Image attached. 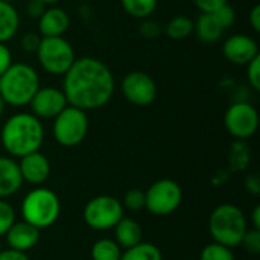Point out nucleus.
Instances as JSON below:
<instances>
[{
    "label": "nucleus",
    "instance_id": "43",
    "mask_svg": "<svg viewBox=\"0 0 260 260\" xmlns=\"http://www.w3.org/2000/svg\"><path fill=\"white\" fill-rule=\"evenodd\" d=\"M2 250H3V248H2V242H0V253H2Z\"/></svg>",
    "mask_w": 260,
    "mask_h": 260
},
{
    "label": "nucleus",
    "instance_id": "18",
    "mask_svg": "<svg viewBox=\"0 0 260 260\" xmlns=\"http://www.w3.org/2000/svg\"><path fill=\"white\" fill-rule=\"evenodd\" d=\"M113 230H114V241L122 250H128L142 242V238H143L142 227L133 218L123 216Z\"/></svg>",
    "mask_w": 260,
    "mask_h": 260
},
{
    "label": "nucleus",
    "instance_id": "7",
    "mask_svg": "<svg viewBox=\"0 0 260 260\" xmlns=\"http://www.w3.org/2000/svg\"><path fill=\"white\" fill-rule=\"evenodd\" d=\"M88 126L90 123L87 111L67 105L53 119L52 133L56 143L64 148H73L84 142L88 134Z\"/></svg>",
    "mask_w": 260,
    "mask_h": 260
},
{
    "label": "nucleus",
    "instance_id": "17",
    "mask_svg": "<svg viewBox=\"0 0 260 260\" xmlns=\"http://www.w3.org/2000/svg\"><path fill=\"white\" fill-rule=\"evenodd\" d=\"M23 186L18 165L12 157H0V200L15 195Z\"/></svg>",
    "mask_w": 260,
    "mask_h": 260
},
{
    "label": "nucleus",
    "instance_id": "14",
    "mask_svg": "<svg viewBox=\"0 0 260 260\" xmlns=\"http://www.w3.org/2000/svg\"><path fill=\"white\" fill-rule=\"evenodd\" d=\"M18 160L20 161L17 165L23 183H29L37 187V186H43L47 181L50 175V161L44 154L37 151Z\"/></svg>",
    "mask_w": 260,
    "mask_h": 260
},
{
    "label": "nucleus",
    "instance_id": "34",
    "mask_svg": "<svg viewBox=\"0 0 260 260\" xmlns=\"http://www.w3.org/2000/svg\"><path fill=\"white\" fill-rule=\"evenodd\" d=\"M193 3L201 12H213L216 8L229 3V0H193Z\"/></svg>",
    "mask_w": 260,
    "mask_h": 260
},
{
    "label": "nucleus",
    "instance_id": "25",
    "mask_svg": "<svg viewBox=\"0 0 260 260\" xmlns=\"http://www.w3.org/2000/svg\"><path fill=\"white\" fill-rule=\"evenodd\" d=\"M200 260H235L233 248L218 242H210L201 250Z\"/></svg>",
    "mask_w": 260,
    "mask_h": 260
},
{
    "label": "nucleus",
    "instance_id": "15",
    "mask_svg": "<svg viewBox=\"0 0 260 260\" xmlns=\"http://www.w3.org/2000/svg\"><path fill=\"white\" fill-rule=\"evenodd\" d=\"M8 248L21 253L30 251L40 241V230L26 221H15L5 235Z\"/></svg>",
    "mask_w": 260,
    "mask_h": 260
},
{
    "label": "nucleus",
    "instance_id": "23",
    "mask_svg": "<svg viewBox=\"0 0 260 260\" xmlns=\"http://www.w3.org/2000/svg\"><path fill=\"white\" fill-rule=\"evenodd\" d=\"M122 248L117 245L114 239L102 238L96 241L91 247V259L93 260H120Z\"/></svg>",
    "mask_w": 260,
    "mask_h": 260
},
{
    "label": "nucleus",
    "instance_id": "19",
    "mask_svg": "<svg viewBox=\"0 0 260 260\" xmlns=\"http://www.w3.org/2000/svg\"><path fill=\"white\" fill-rule=\"evenodd\" d=\"M193 34L203 43H216L221 40L224 29L218 24L212 12H201L193 21Z\"/></svg>",
    "mask_w": 260,
    "mask_h": 260
},
{
    "label": "nucleus",
    "instance_id": "20",
    "mask_svg": "<svg viewBox=\"0 0 260 260\" xmlns=\"http://www.w3.org/2000/svg\"><path fill=\"white\" fill-rule=\"evenodd\" d=\"M20 27V15L12 3L0 0V43H8Z\"/></svg>",
    "mask_w": 260,
    "mask_h": 260
},
{
    "label": "nucleus",
    "instance_id": "4",
    "mask_svg": "<svg viewBox=\"0 0 260 260\" xmlns=\"http://www.w3.org/2000/svg\"><path fill=\"white\" fill-rule=\"evenodd\" d=\"M248 230V222L242 209L235 204H219L209 218V233L213 242L229 248H236Z\"/></svg>",
    "mask_w": 260,
    "mask_h": 260
},
{
    "label": "nucleus",
    "instance_id": "37",
    "mask_svg": "<svg viewBox=\"0 0 260 260\" xmlns=\"http://www.w3.org/2000/svg\"><path fill=\"white\" fill-rule=\"evenodd\" d=\"M0 260H30L27 257L26 253H21V251H17V250H2L0 253Z\"/></svg>",
    "mask_w": 260,
    "mask_h": 260
},
{
    "label": "nucleus",
    "instance_id": "40",
    "mask_svg": "<svg viewBox=\"0 0 260 260\" xmlns=\"http://www.w3.org/2000/svg\"><path fill=\"white\" fill-rule=\"evenodd\" d=\"M41 3H44L46 6H52V5H56V3H59L61 0H40Z\"/></svg>",
    "mask_w": 260,
    "mask_h": 260
},
{
    "label": "nucleus",
    "instance_id": "2",
    "mask_svg": "<svg viewBox=\"0 0 260 260\" xmlns=\"http://www.w3.org/2000/svg\"><path fill=\"white\" fill-rule=\"evenodd\" d=\"M44 142V126L32 113H15L6 119L0 131V143L12 158H21L40 151Z\"/></svg>",
    "mask_w": 260,
    "mask_h": 260
},
{
    "label": "nucleus",
    "instance_id": "36",
    "mask_svg": "<svg viewBox=\"0 0 260 260\" xmlns=\"http://www.w3.org/2000/svg\"><path fill=\"white\" fill-rule=\"evenodd\" d=\"M245 187H247V190H248L251 195H254V197H259L260 195L259 177H257L256 174H253V175H248V177H247V180H245Z\"/></svg>",
    "mask_w": 260,
    "mask_h": 260
},
{
    "label": "nucleus",
    "instance_id": "26",
    "mask_svg": "<svg viewBox=\"0 0 260 260\" xmlns=\"http://www.w3.org/2000/svg\"><path fill=\"white\" fill-rule=\"evenodd\" d=\"M212 15L215 17V20L218 21V24H219L224 30L230 29V27L235 24V21H236V12H235V8H233L230 3H225V5L216 8V9L212 12Z\"/></svg>",
    "mask_w": 260,
    "mask_h": 260
},
{
    "label": "nucleus",
    "instance_id": "10",
    "mask_svg": "<svg viewBox=\"0 0 260 260\" xmlns=\"http://www.w3.org/2000/svg\"><path fill=\"white\" fill-rule=\"evenodd\" d=\"M224 125L232 137L247 140L253 137L259 128V113L250 102H235L224 114Z\"/></svg>",
    "mask_w": 260,
    "mask_h": 260
},
{
    "label": "nucleus",
    "instance_id": "8",
    "mask_svg": "<svg viewBox=\"0 0 260 260\" xmlns=\"http://www.w3.org/2000/svg\"><path fill=\"white\" fill-rule=\"evenodd\" d=\"M125 209L122 201L111 195H98L91 198L82 212L84 222L96 230V232H107L113 230L116 224L125 216Z\"/></svg>",
    "mask_w": 260,
    "mask_h": 260
},
{
    "label": "nucleus",
    "instance_id": "12",
    "mask_svg": "<svg viewBox=\"0 0 260 260\" xmlns=\"http://www.w3.org/2000/svg\"><path fill=\"white\" fill-rule=\"evenodd\" d=\"M67 105L64 91L56 87H40L29 102L30 113L40 120H53Z\"/></svg>",
    "mask_w": 260,
    "mask_h": 260
},
{
    "label": "nucleus",
    "instance_id": "41",
    "mask_svg": "<svg viewBox=\"0 0 260 260\" xmlns=\"http://www.w3.org/2000/svg\"><path fill=\"white\" fill-rule=\"evenodd\" d=\"M5 107H6V104H5L3 98L0 96V117H2V116H3V113H5Z\"/></svg>",
    "mask_w": 260,
    "mask_h": 260
},
{
    "label": "nucleus",
    "instance_id": "1",
    "mask_svg": "<svg viewBox=\"0 0 260 260\" xmlns=\"http://www.w3.org/2000/svg\"><path fill=\"white\" fill-rule=\"evenodd\" d=\"M62 91L69 105L84 111L105 107L114 94V75L98 58L81 56L62 75Z\"/></svg>",
    "mask_w": 260,
    "mask_h": 260
},
{
    "label": "nucleus",
    "instance_id": "38",
    "mask_svg": "<svg viewBox=\"0 0 260 260\" xmlns=\"http://www.w3.org/2000/svg\"><path fill=\"white\" fill-rule=\"evenodd\" d=\"M250 24L254 32H260V5H254L250 11Z\"/></svg>",
    "mask_w": 260,
    "mask_h": 260
},
{
    "label": "nucleus",
    "instance_id": "27",
    "mask_svg": "<svg viewBox=\"0 0 260 260\" xmlns=\"http://www.w3.org/2000/svg\"><path fill=\"white\" fill-rule=\"evenodd\" d=\"M123 209H128L131 212H139L145 209V192L139 189H131L125 193L122 200Z\"/></svg>",
    "mask_w": 260,
    "mask_h": 260
},
{
    "label": "nucleus",
    "instance_id": "32",
    "mask_svg": "<svg viewBox=\"0 0 260 260\" xmlns=\"http://www.w3.org/2000/svg\"><path fill=\"white\" fill-rule=\"evenodd\" d=\"M139 30H140V34H142L145 38H148V40H154V38L160 37V34H161V30H163V29H161L160 23H157L155 20L145 18Z\"/></svg>",
    "mask_w": 260,
    "mask_h": 260
},
{
    "label": "nucleus",
    "instance_id": "28",
    "mask_svg": "<svg viewBox=\"0 0 260 260\" xmlns=\"http://www.w3.org/2000/svg\"><path fill=\"white\" fill-rule=\"evenodd\" d=\"M15 210L14 207L5 201V200H0V236H5L6 232L11 229V225L15 222Z\"/></svg>",
    "mask_w": 260,
    "mask_h": 260
},
{
    "label": "nucleus",
    "instance_id": "29",
    "mask_svg": "<svg viewBox=\"0 0 260 260\" xmlns=\"http://www.w3.org/2000/svg\"><path fill=\"white\" fill-rule=\"evenodd\" d=\"M241 245L250 254H260V230L248 229L241 241Z\"/></svg>",
    "mask_w": 260,
    "mask_h": 260
},
{
    "label": "nucleus",
    "instance_id": "16",
    "mask_svg": "<svg viewBox=\"0 0 260 260\" xmlns=\"http://www.w3.org/2000/svg\"><path fill=\"white\" fill-rule=\"evenodd\" d=\"M70 26L69 14L59 6H49L38 18V34L41 37H62Z\"/></svg>",
    "mask_w": 260,
    "mask_h": 260
},
{
    "label": "nucleus",
    "instance_id": "3",
    "mask_svg": "<svg viewBox=\"0 0 260 260\" xmlns=\"http://www.w3.org/2000/svg\"><path fill=\"white\" fill-rule=\"evenodd\" d=\"M40 87L37 70L26 62H12L0 76V96L11 107L29 105Z\"/></svg>",
    "mask_w": 260,
    "mask_h": 260
},
{
    "label": "nucleus",
    "instance_id": "22",
    "mask_svg": "<svg viewBox=\"0 0 260 260\" xmlns=\"http://www.w3.org/2000/svg\"><path fill=\"white\" fill-rule=\"evenodd\" d=\"M165 34L171 40H184L193 34V20L186 15L172 17L165 26Z\"/></svg>",
    "mask_w": 260,
    "mask_h": 260
},
{
    "label": "nucleus",
    "instance_id": "9",
    "mask_svg": "<svg viewBox=\"0 0 260 260\" xmlns=\"http://www.w3.org/2000/svg\"><path fill=\"white\" fill-rule=\"evenodd\" d=\"M181 203L183 189L169 178L155 181L145 192V209L154 216H169L178 210Z\"/></svg>",
    "mask_w": 260,
    "mask_h": 260
},
{
    "label": "nucleus",
    "instance_id": "24",
    "mask_svg": "<svg viewBox=\"0 0 260 260\" xmlns=\"http://www.w3.org/2000/svg\"><path fill=\"white\" fill-rule=\"evenodd\" d=\"M158 0H120L123 11L134 18H149L157 9Z\"/></svg>",
    "mask_w": 260,
    "mask_h": 260
},
{
    "label": "nucleus",
    "instance_id": "33",
    "mask_svg": "<svg viewBox=\"0 0 260 260\" xmlns=\"http://www.w3.org/2000/svg\"><path fill=\"white\" fill-rule=\"evenodd\" d=\"M46 9V5L41 3L40 0H29L26 5H24V12L27 17L34 18V20H38L41 17V14L44 12Z\"/></svg>",
    "mask_w": 260,
    "mask_h": 260
},
{
    "label": "nucleus",
    "instance_id": "39",
    "mask_svg": "<svg viewBox=\"0 0 260 260\" xmlns=\"http://www.w3.org/2000/svg\"><path fill=\"white\" fill-rule=\"evenodd\" d=\"M251 225L253 229H257L260 230V206H256L251 212Z\"/></svg>",
    "mask_w": 260,
    "mask_h": 260
},
{
    "label": "nucleus",
    "instance_id": "21",
    "mask_svg": "<svg viewBox=\"0 0 260 260\" xmlns=\"http://www.w3.org/2000/svg\"><path fill=\"white\" fill-rule=\"evenodd\" d=\"M120 260H163L161 250L151 242H140L122 251Z\"/></svg>",
    "mask_w": 260,
    "mask_h": 260
},
{
    "label": "nucleus",
    "instance_id": "35",
    "mask_svg": "<svg viewBox=\"0 0 260 260\" xmlns=\"http://www.w3.org/2000/svg\"><path fill=\"white\" fill-rule=\"evenodd\" d=\"M12 64V53L6 43H0V76L8 70V67Z\"/></svg>",
    "mask_w": 260,
    "mask_h": 260
},
{
    "label": "nucleus",
    "instance_id": "13",
    "mask_svg": "<svg viewBox=\"0 0 260 260\" xmlns=\"http://www.w3.org/2000/svg\"><path fill=\"white\" fill-rule=\"evenodd\" d=\"M222 52L227 61L236 66H247L260 55L257 41L247 34H235L229 37L224 41Z\"/></svg>",
    "mask_w": 260,
    "mask_h": 260
},
{
    "label": "nucleus",
    "instance_id": "11",
    "mask_svg": "<svg viewBox=\"0 0 260 260\" xmlns=\"http://www.w3.org/2000/svg\"><path fill=\"white\" fill-rule=\"evenodd\" d=\"M120 90L123 98L137 107H148L157 99V84L142 70H133L126 73L120 82Z\"/></svg>",
    "mask_w": 260,
    "mask_h": 260
},
{
    "label": "nucleus",
    "instance_id": "6",
    "mask_svg": "<svg viewBox=\"0 0 260 260\" xmlns=\"http://www.w3.org/2000/svg\"><path fill=\"white\" fill-rule=\"evenodd\" d=\"M38 64L49 75H64L76 59L72 44L64 37H41L35 52Z\"/></svg>",
    "mask_w": 260,
    "mask_h": 260
},
{
    "label": "nucleus",
    "instance_id": "5",
    "mask_svg": "<svg viewBox=\"0 0 260 260\" xmlns=\"http://www.w3.org/2000/svg\"><path fill=\"white\" fill-rule=\"evenodd\" d=\"M61 215V201L58 195L43 186H37L21 201V216L23 221L37 227L38 230H46L52 227Z\"/></svg>",
    "mask_w": 260,
    "mask_h": 260
},
{
    "label": "nucleus",
    "instance_id": "30",
    "mask_svg": "<svg viewBox=\"0 0 260 260\" xmlns=\"http://www.w3.org/2000/svg\"><path fill=\"white\" fill-rule=\"evenodd\" d=\"M40 41H41V35L38 32H26L21 35V40H20V46L24 52L27 53H35L38 46H40Z\"/></svg>",
    "mask_w": 260,
    "mask_h": 260
},
{
    "label": "nucleus",
    "instance_id": "42",
    "mask_svg": "<svg viewBox=\"0 0 260 260\" xmlns=\"http://www.w3.org/2000/svg\"><path fill=\"white\" fill-rule=\"evenodd\" d=\"M3 2H8V3H14V0H3Z\"/></svg>",
    "mask_w": 260,
    "mask_h": 260
},
{
    "label": "nucleus",
    "instance_id": "31",
    "mask_svg": "<svg viewBox=\"0 0 260 260\" xmlns=\"http://www.w3.org/2000/svg\"><path fill=\"white\" fill-rule=\"evenodd\" d=\"M247 78L254 90H260V55L247 64Z\"/></svg>",
    "mask_w": 260,
    "mask_h": 260
}]
</instances>
